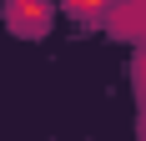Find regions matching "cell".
Segmentation results:
<instances>
[{
	"label": "cell",
	"mask_w": 146,
	"mask_h": 141,
	"mask_svg": "<svg viewBox=\"0 0 146 141\" xmlns=\"http://www.w3.org/2000/svg\"><path fill=\"white\" fill-rule=\"evenodd\" d=\"M66 10L76 20H96V15H106V0H66Z\"/></svg>",
	"instance_id": "cell-2"
},
{
	"label": "cell",
	"mask_w": 146,
	"mask_h": 141,
	"mask_svg": "<svg viewBox=\"0 0 146 141\" xmlns=\"http://www.w3.org/2000/svg\"><path fill=\"white\" fill-rule=\"evenodd\" d=\"M5 20L20 35H40L50 25V0H5Z\"/></svg>",
	"instance_id": "cell-1"
}]
</instances>
